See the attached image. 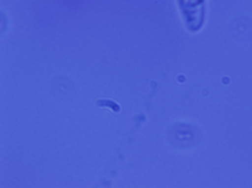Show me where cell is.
Listing matches in <instances>:
<instances>
[{
	"mask_svg": "<svg viewBox=\"0 0 252 188\" xmlns=\"http://www.w3.org/2000/svg\"><path fill=\"white\" fill-rule=\"evenodd\" d=\"M183 14L189 20L201 9L202 0H178Z\"/></svg>",
	"mask_w": 252,
	"mask_h": 188,
	"instance_id": "1",
	"label": "cell"
}]
</instances>
